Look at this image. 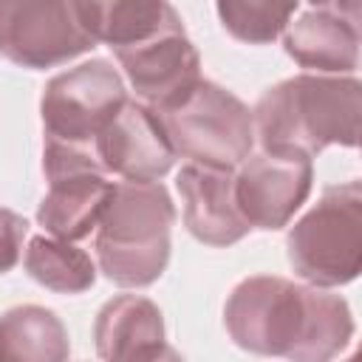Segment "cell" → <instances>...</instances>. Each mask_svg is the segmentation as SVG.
Listing matches in <instances>:
<instances>
[{"mask_svg": "<svg viewBox=\"0 0 362 362\" xmlns=\"http://www.w3.org/2000/svg\"><path fill=\"white\" fill-rule=\"evenodd\" d=\"M229 339L260 356L325 362L354 339V314L345 297L277 274L240 280L223 303Z\"/></svg>", "mask_w": 362, "mask_h": 362, "instance_id": "cell-1", "label": "cell"}, {"mask_svg": "<svg viewBox=\"0 0 362 362\" xmlns=\"http://www.w3.org/2000/svg\"><path fill=\"white\" fill-rule=\"evenodd\" d=\"M362 85L356 74H294L266 88L252 107L260 150L314 158L331 144H359Z\"/></svg>", "mask_w": 362, "mask_h": 362, "instance_id": "cell-2", "label": "cell"}, {"mask_svg": "<svg viewBox=\"0 0 362 362\" xmlns=\"http://www.w3.org/2000/svg\"><path fill=\"white\" fill-rule=\"evenodd\" d=\"M175 204L161 181H116L93 229L96 269L122 288L153 286L173 252Z\"/></svg>", "mask_w": 362, "mask_h": 362, "instance_id": "cell-3", "label": "cell"}, {"mask_svg": "<svg viewBox=\"0 0 362 362\" xmlns=\"http://www.w3.org/2000/svg\"><path fill=\"white\" fill-rule=\"evenodd\" d=\"M294 274L320 288L348 286L362 272V184H331L286 238Z\"/></svg>", "mask_w": 362, "mask_h": 362, "instance_id": "cell-4", "label": "cell"}, {"mask_svg": "<svg viewBox=\"0 0 362 362\" xmlns=\"http://www.w3.org/2000/svg\"><path fill=\"white\" fill-rule=\"evenodd\" d=\"M156 113L175 156L192 164L235 170L255 150L252 107L218 82L201 79L184 102Z\"/></svg>", "mask_w": 362, "mask_h": 362, "instance_id": "cell-5", "label": "cell"}, {"mask_svg": "<svg viewBox=\"0 0 362 362\" xmlns=\"http://www.w3.org/2000/svg\"><path fill=\"white\" fill-rule=\"evenodd\" d=\"M127 102L122 74L107 59L79 62L51 76L40 96L42 139L96 150L99 133Z\"/></svg>", "mask_w": 362, "mask_h": 362, "instance_id": "cell-6", "label": "cell"}, {"mask_svg": "<svg viewBox=\"0 0 362 362\" xmlns=\"http://www.w3.org/2000/svg\"><path fill=\"white\" fill-rule=\"evenodd\" d=\"M93 45L74 0H0V57L20 68L65 65Z\"/></svg>", "mask_w": 362, "mask_h": 362, "instance_id": "cell-7", "label": "cell"}, {"mask_svg": "<svg viewBox=\"0 0 362 362\" xmlns=\"http://www.w3.org/2000/svg\"><path fill=\"white\" fill-rule=\"evenodd\" d=\"M314 161L300 153L252 150L235 167V201L252 229H283L308 201Z\"/></svg>", "mask_w": 362, "mask_h": 362, "instance_id": "cell-8", "label": "cell"}, {"mask_svg": "<svg viewBox=\"0 0 362 362\" xmlns=\"http://www.w3.org/2000/svg\"><path fill=\"white\" fill-rule=\"evenodd\" d=\"M119 68L130 82L139 102L153 110H167L184 102L201 76V57L187 37L184 25L170 28L147 42L116 51Z\"/></svg>", "mask_w": 362, "mask_h": 362, "instance_id": "cell-9", "label": "cell"}, {"mask_svg": "<svg viewBox=\"0 0 362 362\" xmlns=\"http://www.w3.org/2000/svg\"><path fill=\"white\" fill-rule=\"evenodd\" d=\"M96 158L107 175H119L122 181H161L178 156L161 116L144 102L127 99L99 133Z\"/></svg>", "mask_w": 362, "mask_h": 362, "instance_id": "cell-10", "label": "cell"}, {"mask_svg": "<svg viewBox=\"0 0 362 362\" xmlns=\"http://www.w3.org/2000/svg\"><path fill=\"white\" fill-rule=\"evenodd\" d=\"M175 187L184 206V226L195 240L206 246H232L252 232L235 201V170L189 161L178 170Z\"/></svg>", "mask_w": 362, "mask_h": 362, "instance_id": "cell-11", "label": "cell"}, {"mask_svg": "<svg viewBox=\"0 0 362 362\" xmlns=\"http://www.w3.org/2000/svg\"><path fill=\"white\" fill-rule=\"evenodd\" d=\"M96 354L102 359H175L167 342L161 308L141 294H116L93 322Z\"/></svg>", "mask_w": 362, "mask_h": 362, "instance_id": "cell-12", "label": "cell"}, {"mask_svg": "<svg viewBox=\"0 0 362 362\" xmlns=\"http://www.w3.org/2000/svg\"><path fill=\"white\" fill-rule=\"evenodd\" d=\"M110 195L113 181L107 173L76 170L54 175L48 178V192L37 206V223L54 238L79 243L96 229Z\"/></svg>", "mask_w": 362, "mask_h": 362, "instance_id": "cell-13", "label": "cell"}, {"mask_svg": "<svg viewBox=\"0 0 362 362\" xmlns=\"http://www.w3.org/2000/svg\"><path fill=\"white\" fill-rule=\"evenodd\" d=\"M74 6L90 40L113 54L184 25L170 0H74Z\"/></svg>", "mask_w": 362, "mask_h": 362, "instance_id": "cell-14", "label": "cell"}, {"mask_svg": "<svg viewBox=\"0 0 362 362\" xmlns=\"http://www.w3.org/2000/svg\"><path fill=\"white\" fill-rule=\"evenodd\" d=\"M286 54L314 74H354L359 68V25L322 8L300 14L283 31Z\"/></svg>", "mask_w": 362, "mask_h": 362, "instance_id": "cell-15", "label": "cell"}, {"mask_svg": "<svg viewBox=\"0 0 362 362\" xmlns=\"http://www.w3.org/2000/svg\"><path fill=\"white\" fill-rule=\"evenodd\" d=\"M68 354V331L51 308L14 305L0 314V359L62 362Z\"/></svg>", "mask_w": 362, "mask_h": 362, "instance_id": "cell-16", "label": "cell"}, {"mask_svg": "<svg viewBox=\"0 0 362 362\" xmlns=\"http://www.w3.org/2000/svg\"><path fill=\"white\" fill-rule=\"evenodd\" d=\"M25 274L59 294H82L96 283V263L74 240L54 238L48 232L34 235L23 252Z\"/></svg>", "mask_w": 362, "mask_h": 362, "instance_id": "cell-17", "label": "cell"}, {"mask_svg": "<svg viewBox=\"0 0 362 362\" xmlns=\"http://www.w3.org/2000/svg\"><path fill=\"white\" fill-rule=\"evenodd\" d=\"M221 25L240 42L269 45L291 23L300 0H215Z\"/></svg>", "mask_w": 362, "mask_h": 362, "instance_id": "cell-18", "label": "cell"}, {"mask_svg": "<svg viewBox=\"0 0 362 362\" xmlns=\"http://www.w3.org/2000/svg\"><path fill=\"white\" fill-rule=\"evenodd\" d=\"M25 235H28V221L14 209L0 206V274L11 272L20 263Z\"/></svg>", "mask_w": 362, "mask_h": 362, "instance_id": "cell-19", "label": "cell"}, {"mask_svg": "<svg viewBox=\"0 0 362 362\" xmlns=\"http://www.w3.org/2000/svg\"><path fill=\"white\" fill-rule=\"evenodd\" d=\"M308 3H311V8L331 11L337 17H345L354 25H359V0H308Z\"/></svg>", "mask_w": 362, "mask_h": 362, "instance_id": "cell-20", "label": "cell"}]
</instances>
